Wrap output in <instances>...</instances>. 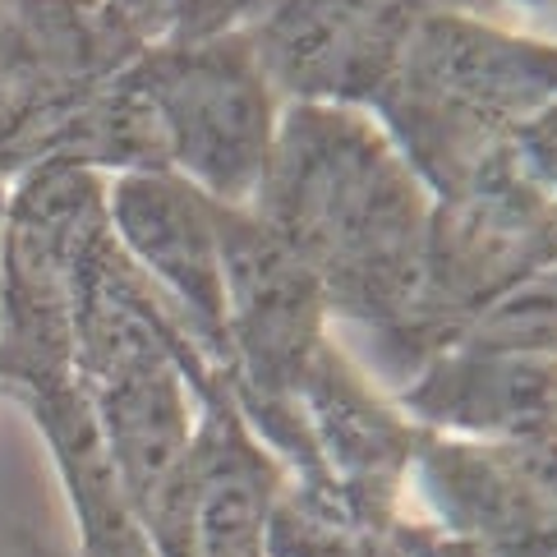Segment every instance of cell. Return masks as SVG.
Listing matches in <instances>:
<instances>
[{
  "label": "cell",
  "mask_w": 557,
  "mask_h": 557,
  "mask_svg": "<svg viewBox=\"0 0 557 557\" xmlns=\"http://www.w3.org/2000/svg\"><path fill=\"white\" fill-rule=\"evenodd\" d=\"M263 222L282 245L355 305H392L406 295L410 258L420 245V208L364 129L318 111H295L272 138L263 185Z\"/></svg>",
  "instance_id": "cell-1"
},
{
  "label": "cell",
  "mask_w": 557,
  "mask_h": 557,
  "mask_svg": "<svg viewBox=\"0 0 557 557\" xmlns=\"http://www.w3.org/2000/svg\"><path fill=\"white\" fill-rule=\"evenodd\" d=\"M121 78L148 107L171 175L212 203L245 208L272 157V97L245 33L212 42L144 47Z\"/></svg>",
  "instance_id": "cell-2"
},
{
  "label": "cell",
  "mask_w": 557,
  "mask_h": 557,
  "mask_svg": "<svg viewBox=\"0 0 557 557\" xmlns=\"http://www.w3.org/2000/svg\"><path fill=\"white\" fill-rule=\"evenodd\" d=\"M138 51L107 0H0V181L47 166L65 125Z\"/></svg>",
  "instance_id": "cell-3"
},
{
  "label": "cell",
  "mask_w": 557,
  "mask_h": 557,
  "mask_svg": "<svg viewBox=\"0 0 557 557\" xmlns=\"http://www.w3.org/2000/svg\"><path fill=\"white\" fill-rule=\"evenodd\" d=\"M102 203L115 245L166 295L208 360L226 377H235L222 249H216V203L171 171L115 175Z\"/></svg>",
  "instance_id": "cell-4"
},
{
  "label": "cell",
  "mask_w": 557,
  "mask_h": 557,
  "mask_svg": "<svg viewBox=\"0 0 557 557\" xmlns=\"http://www.w3.org/2000/svg\"><path fill=\"white\" fill-rule=\"evenodd\" d=\"M410 0H268L245 28L268 84L295 92H360L387 70Z\"/></svg>",
  "instance_id": "cell-5"
},
{
  "label": "cell",
  "mask_w": 557,
  "mask_h": 557,
  "mask_svg": "<svg viewBox=\"0 0 557 557\" xmlns=\"http://www.w3.org/2000/svg\"><path fill=\"white\" fill-rule=\"evenodd\" d=\"M138 37V47H185L212 42L235 33V24H253L268 0H107Z\"/></svg>",
  "instance_id": "cell-6"
},
{
  "label": "cell",
  "mask_w": 557,
  "mask_h": 557,
  "mask_svg": "<svg viewBox=\"0 0 557 557\" xmlns=\"http://www.w3.org/2000/svg\"><path fill=\"white\" fill-rule=\"evenodd\" d=\"M488 346H557V276L493 313Z\"/></svg>",
  "instance_id": "cell-7"
},
{
  "label": "cell",
  "mask_w": 557,
  "mask_h": 557,
  "mask_svg": "<svg viewBox=\"0 0 557 557\" xmlns=\"http://www.w3.org/2000/svg\"><path fill=\"white\" fill-rule=\"evenodd\" d=\"M5 222H10V181H0V295H5Z\"/></svg>",
  "instance_id": "cell-8"
}]
</instances>
